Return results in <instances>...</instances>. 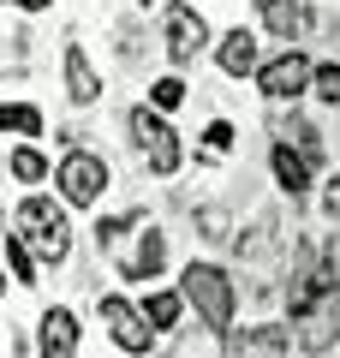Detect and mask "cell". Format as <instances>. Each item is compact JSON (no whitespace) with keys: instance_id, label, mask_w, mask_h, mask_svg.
<instances>
[{"instance_id":"1","label":"cell","mask_w":340,"mask_h":358,"mask_svg":"<svg viewBox=\"0 0 340 358\" xmlns=\"http://www.w3.org/2000/svg\"><path fill=\"white\" fill-rule=\"evenodd\" d=\"M18 239L36 245L48 263H60V257L72 251V227H66V215L48 197H24V203H18Z\"/></svg>"},{"instance_id":"2","label":"cell","mask_w":340,"mask_h":358,"mask_svg":"<svg viewBox=\"0 0 340 358\" xmlns=\"http://www.w3.org/2000/svg\"><path fill=\"white\" fill-rule=\"evenodd\" d=\"M179 287H185V299L197 305V317L209 322L215 334H221L227 322H233V281H227V275H221L215 263H191Z\"/></svg>"},{"instance_id":"3","label":"cell","mask_w":340,"mask_h":358,"mask_svg":"<svg viewBox=\"0 0 340 358\" xmlns=\"http://www.w3.org/2000/svg\"><path fill=\"white\" fill-rule=\"evenodd\" d=\"M108 251H113V263H120V275L126 281H150V275H162V263H167V239L155 227H143V215H138V239H108Z\"/></svg>"},{"instance_id":"4","label":"cell","mask_w":340,"mask_h":358,"mask_svg":"<svg viewBox=\"0 0 340 358\" xmlns=\"http://www.w3.org/2000/svg\"><path fill=\"white\" fill-rule=\"evenodd\" d=\"M132 138H138L143 162H150L155 173H173L179 167V138H173V126L162 120V108H138V114H132Z\"/></svg>"},{"instance_id":"5","label":"cell","mask_w":340,"mask_h":358,"mask_svg":"<svg viewBox=\"0 0 340 358\" xmlns=\"http://www.w3.org/2000/svg\"><path fill=\"white\" fill-rule=\"evenodd\" d=\"M162 30H167V54H173L179 66H191L203 48H209V24H203L197 6H185V0H173L162 13Z\"/></svg>"},{"instance_id":"6","label":"cell","mask_w":340,"mask_h":358,"mask_svg":"<svg viewBox=\"0 0 340 358\" xmlns=\"http://www.w3.org/2000/svg\"><path fill=\"white\" fill-rule=\"evenodd\" d=\"M60 192H66V203H96L101 192H108V162L101 155H90V150H72L60 162Z\"/></svg>"},{"instance_id":"7","label":"cell","mask_w":340,"mask_h":358,"mask_svg":"<svg viewBox=\"0 0 340 358\" xmlns=\"http://www.w3.org/2000/svg\"><path fill=\"white\" fill-rule=\"evenodd\" d=\"M304 84H311V60H304L299 48H287L281 60L257 66V90H263L269 102H292V96H299Z\"/></svg>"},{"instance_id":"8","label":"cell","mask_w":340,"mask_h":358,"mask_svg":"<svg viewBox=\"0 0 340 358\" xmlns=\"http://www.w3.org/2000/svg\"><path fill=\"white\" fill-rule=\"evenodd\" d=\"M101 322H108V334H113V346H120V352H150V346H155L150 322H143L126 299H101Z\"/></svg>"},{"instance_id":"9","label":"cell","mask_w":340,"mask_h":358,"mask_svg":"<svg viewBox=\"0 0 340 358\" xmlns=\"http://www.w3.org/2000/svg\"><path fill=\"white\" fill-rule=\"evenodd\" d=\"M215 66H221V72H233V78H245V72H257V36L251 30H227L221 36V48H215Z\"/></svg>"},{"instance_id":"10","label":"cell","mask_w":340,"mask_h":358,"mask_svg":"<svg viewBox=\"0 0 340 358\" xmlns=\"http://www.w3.org/2000/svg\"><path fill=\"white\" fill-rule=\"evenodd\" d=\"M66 90H72V102H96L101 96V78H96L84 48H66Z\"/></svg>"},{"instance_id":"11","label":"cell","mask_w":340,"mask_h":358,"mask_svg":"<svg viewBox=\"0 0 340 358\" xmlns=\"http://www.w3.org/2000/svg\"><path fill=\"white\" fill-rule=\"evenodd\" d=\"M257 13H263V24L275 30L281 42H292L304 30V6H299V0H257Z\"/></svg>"},{"instance_id":"12","label":"cell","mask_w":340,"mask_h":358,"mask_svg":"<svg viewBox=\"0 0 340 358\" xmlns=\"http://www.w3.org/2000/svg\"><path fill=\"white\" fill-rule=\"evenodd\" d=\"M275 179H281V192H292L299 197L304 185H311V162H304L292 143H275Z\"/></svg>"},{"instance_id":"13","label":"cell","mask_w":340,"mask_h":358,"mask_svg":"<svg viewBox=\"0 0 340 358\" xmlns=\"http://www.w3.org/2000/svg\"><path fill=\"white\" fill-rule=\"evenodd\" d=\"M42 352H78L72 310H48V317H42Z\"/></svg>"},{"instance_id":"14","label":"cell","mask_w":340,"mask_h":358,"mask_svg":"<svg viewBox=\"0 0 340 358\" xmlns=\"http://www.w3.org/2000/svg\"><path fill=\"white\" fill-rule=\"evenodd\" d=\"M275 138L281 143H299V155H304V162H316V155H323V138H316V126H304V120L299 114H275Z\"/></svg>"},{"instance_id":"15","label":"cell","mask_w":340,"mask_h":358,"mask_svg":"<svg viewBox=\"0 0 340 358\" xmlns=\"http://www.w3.org/2000/svg\"><path fill=\"white\" fill-rule=\"evenodd\" d=\"M227 346H233V352H292V334L287 329H245Z\"/></svg>"},{"instance_id":"16","label":"cell","mask_w":340,"mask_h":358,"mask_svg":"<svg viewBox=\"0 0 340 358\" xmlns=\"http://www.w3.org/2000/svg\"><path fill=\"white\" fill-rule=\"evenodd\" d=\"M0 131H18V138H36L42 131V114L30 102H0Z\"/></svg>"},{"instance_id":"17","label":"cell","mask_w":340,"mask_h":358,"mask_svg":"<svg viewBox=\"0 0 340 358\" xmlns=\"http://www.w3.org/2000/svg\"><path fill=\"white\" fill-rule=\"evenodd\" d=\"M179 310H185V293H150V305H143V322H150V329H173Z\"/></svg>"},{"instance_id":"18","label":"cell","mask_w":340,"mask_h":358,"mask_svg":"<svg viewBox=\"0 0 340 358\" xmlns=\"http://www.w3.org/2000/svg\"><path fill=\"white\" fill-rule=\"evenodd\" d=\"M6 263H13V275H18V281H24V287H36V263H30V245L18 239V233H13V239H6Z\"/></svg>"},{"instance_id":"19","label":"cell","mask_w":340,"mask_h":358,"mask_svg":"<svg viewBox=\"0 0 340 358\" xmlns=\"http://www.w3.org/2000/svg\"><path fill=\"white\" fill-rule=\"evenodd\" d=\"M13 173L24 179V185H36V179L48 173V162H42V150H18V155H13Z\"/></svg>"},{"instance_id":"20","label":"cell","mask_w":340,"mask_h":358,"mask_svg":"<svg viewBox=\"0 0 340 358\" xmlns=\"http://www.w3.org/2000/svg\"><path fill=\"white\" fill-rule=\"evenodd\" d=\"M311 84L323 102H340V66H311Z\"/></svg>"},{"instance_id":"21","label":"cell","mask_w":340,"mask_h":358,"mask_svg":"<svg viewBox=\"0 0 340 358\" xmlns=\"http://www.w3.org/2000/svg\"><path fill=\"white\" fill-rule=\"evenodd\" d=\"M150 102L167 114V108H179V102H185V84H179V78H162V84L150 90Z\"/></svg>"},{"instance_id":"22","label":"cell","mask_w":340,"mask_h":358,"mask_svg":"<svg viewBox=\"0 0 340 358\" xmlns=\"http://www.w3.org/2000/svg\"><path fill=\"white\" fill-rule=\"evenodd\" d=\"M203 143H209V155H227V150H233V126H227V120H215V126L203 131Z\"/></svg>"},{"instance_id":"23","label":"cell","mask_w":340,"mask_h":358,"mask_svg":"<svg viewBox=\"0 0 340 358\" xmlns=\"http://www.w3.org/2000/svg\"><path fill=\"white\" fill-rule=\"evenodd\" d=\"M323 268H328V281L340 287V233H334V239H328V251H323Z\"/></svg>"},{"instance_id":"24","label":"cell","mask_w":340,"mask_h":358,"mask_svg":"<svg viewBox=\"0 0 340 358\" xmlns=\"http://www.w3.org/2000/svg\"><path fill=\"white\" fill-rule=\"evenodd\" d=\"M323 209H328V215H334V221H340V173H334V179H328V197H323Z\"/></svg>"},{"instance_id":"25","label":"cell","mask_w":340,"mask_h":358,"mask_svg":"<svg viewBox=\"0 0 340 358\" xmlns=\"http://www.w3.org/2000/svg\"><path fill=\"white\" fill-rule=\"evenodd\" d=\"M18 13H42V6H48V0H13Z\"/></svg>"},{"instance_id":"26","label":"cell","mask_w":340,"mask_h":358,"mask_svg":"<svg viewBox=\"0 0 340 358\" xmlns=\"http://www.w3.org/2000/svg\"><path fill=\"white\" fill-rule=\"evenodd\" d=\"M0 293H6V275H0Z\"/></svg>"}]
</instances>
